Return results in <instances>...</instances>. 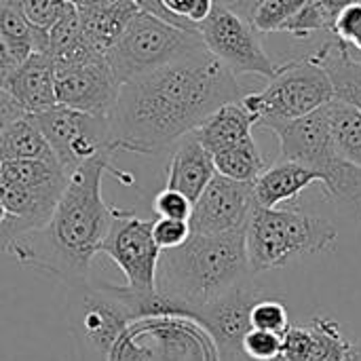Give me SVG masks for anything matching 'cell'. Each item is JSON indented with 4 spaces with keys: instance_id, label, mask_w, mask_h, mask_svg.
Segmentation results:
<instances>
[{
    "instance_id": "6da1fadb",
    "label": "cell",
    "mask_w": 361,
    "mask_h": 361,
    "mask_svg": "<svg viewBox=\"0 0 361 361\" xmlns=\"http://www.w3.org/2000/svg\"><path fill=\"white\" fill-rule=\"evenodd\" d=\"M243 97L237 76L207 49L121 82L108 114L114 150L161 154L220 106Z\"/></svg>"
},
{
    "instance_id": "7a4b0ae2",
    "label": "cell",
    "mask_w": 361,
    "mask_h": 361,
    "mask_svg": "<svg viewBox=\"0 0 361 361\" xmlns=\"http://www.w3.org/2000/svg\"><path fill=\"white\" fill-rule=\"evenodd\" d=\"M114 150H102L70 176L51 218L23 233L8 250L21 264L55 275L72 286L87 283L91 262L108 235L114 207L102 197V178L110 171L114 178L131 184V176L112 165Z\"/></svg>"
},
{
    "instance_id": "3957f363",
    "label": "cell",
    "mask_w": 361,
    "mask_h": 361,
    "mask_svg": "<svg viewBox=\"0 0 361 361\" xmlns=\"http://www.w3.org/2000/svg\"><path fill=\"white\" fill-rule=\"evenodd\" d=\"M252 277L245 254V231L190 235L173 250H161L157 294L169 313H192Z\"/></svg>"
},
{
    "instance_id": "277c9868",
    "label": "cell",
    "mask_w": 361,
    "mask_h": 361,
    "mask_svg": "<svg viewBox=\"0 0 361 361\" xmlns=\"http://www.w3.org/2000/svg\"><path fill=\"white\" fill-rule=\"evenodd\" d=\"M336 239V226L322 216L254 205L245 224L247 264L252 275L281 269L332 250Z\"/></svg>"
},
{
    "instance_id": "5b68a950",
    "label": "cell",
    "mask_w": 361,
    "mask_h": 361,
    "mask_svg": "<svg viewBox=\"0 0 361 361\" xmlns=\"http://www.w3.org/2000/svg\"><path fill=\"white\" fill-rule=\"evenodd\" d=\"M279 140L281 161H294L313 169L322 178V186L334 201L361 209V169L345 161L332 140L328 104L292 121H269Z\"/></svg>"
},
{
    "instance_id": "8992f818",
    "label": "cell",
    "mask_w": 361,
    "mask_h": 361,
    "mask_svg": "<svg viewBox=\"0 0 361 361\" xmlns=\"http://www.w3.org/2000/svg\"><path fill=\"white\" fill-rule=\"evenodd\" d=\"M205 49L199 30H186L140 11L110 47L106 59L118 82H125L133 76L192 57Z\"/></svg>"
},
{
    "instance_id": "52a82bcc",
    "label": "cell",
    "mask_w": 361,
    "mask_h": 361,
    "mask_svg": "<svg viewBox=\"0 0 361 361\" xmlns=\"http://www.w3.org/2000/svg\"><path fill=\"white\" fill-rule=\"evenodd\" d=\"M334 89L328 74L309 57L286 63L260 93L241 97L243 108L254 116L256 125L269 121H292L330 104Z\"/></svg>"
},
{
    "instance_id": "ba28073f",
    "label": "cell",
    "mask_w": 361,
    "mask_h": 361,
    "mask_svg": "<svg viewBox=\"0 0 361 361\" xmlns=\"http://www.w3.org/2000/svg\"><path fill=\"white\" fill-rule=\"evenodd\" d=\"M197 30L207 51L235 76L258 74L271 80L281 68L267 55L254 25L218 2L214 4L209 17L197 25Z\"/></svg>"
},
{
    "instance_id": "9c48e42d",
    "label": "cell",
    "mask_w": 361,
    "mask_h": 361,
    "mask_svg": "<svg viewBox=\"0 0 361 361\" xmlns=\"http://www.w3.org/2000/svg\"><path fill=\"white\" fill-rule=\"evenodd\" d=\"M152 222L142 220L133 212L116 209L108 235L99 247L125 275L127 290L140 296L157 294V264L161 247L152 239Z\"/></svg>"
},
{
    "instance_id": "30bf717a",
    "label": "cell",
    "mask_w": 361,
    "mask_h": 361,
    "mask_svg": "<svg viewBox=\"0 0 361 361\" xmlns=\"http://www.w3.org/2000/svg\"><path fill=\"white\" fill-rule=\"evenodd\" d=\"M34 116L59 167L68 176L97 152L114 150L108 116L85 114L63 104H55L49 110H42Z\"/></svg>"
},
{
    "instance_id": "8fae6325",
    "label": "cell",
    "mask_w": 361,
    "mask_h": 361,
    "mask_svg": "<svg viewBox=\"0 0 361 361\" xmlns=\"http://www.w3.org/2000/svg\"><path fill=\"white\" fill-rule=\"evenodd\" d=\"M74 288H78V294L70 309L72 332L80 338V343L106 355L135 315L114 294L112 286L102 283L99 288H91L80 283Z\"/></svg>"
},
{
    "instance_id": "7c38bea8",
    "label": "cell",
    "mask_w": 361,
    "mask_h": 361,
    "mask_svg": "<svg viewBox=\"0 0 361 361\" xmlns=\"http://www.w3.org/2000/svg\"><path fill=\"white\" fill-rule=\"evenodd\" d=\"M254 205V182H239L216 173L192 203L190 233L224 235L245 231Z\"/></svg>"
},
{
    "instance_id": "4fadbf2b",
    "label": "cell",
    "mask_w": 361,
    "mask_h": 361,
    "mask_svg": "<svg viewBox=\"0 0 361 361\" xmlns=\"http://www.w3.org/2000/svg\"><path fill=\"white\" fill-rule=\"evenodd\" d=\"M121 82L106 57L55 68L57 104L93 116H108L114 108Z\"/></svg>"
},
{
    "instance_id": "5bb4252c",
    "label": "cell",
    "mask_w": 361,
    "mask_h": 361,
    "mask_svg": "<svg viewBox=\"0 0 361 361\" xmlns=\"http://www.w3.org/2000/svg\"><path fill=\"white\" fill-rule=\"evenodd\" d=\"M262 298V292L252 283V279L243 281L222 298L192 311L190 315L197 317L216 338L222 353L228 357L243 355L241 341L250 326V311Z\"/></svg>"
},
{
    "instance_id": "9a60e30c",
    "label": "cell",
    "mask_w": 361,
    "mask_h": 361,
    "mask_svg": "<svg viewBox=\"0 0 361 361\" xmlns=\"http://www.w3.org/2000/svg\"><path fill=\"white\" fill-rule=\"evenodd\" d=\"M0 89L27 114H38L57 104L55 66L47 53H32L21 63L0 74Z\"/></svg>"
},
{
    "instance_id": "2e32d148",
    "label": "cell",
    "mask_w": 361,
    "mask_h": 361,
    "mask_svg": "<svg viewBox=\"0 0 361 361\" xmlns=\"http://www.w3.org/2000/svg\"><path fill=\"white\" fill-rule=\"evenodd\" d=\"M214 176H216V167L212 154L203 148L195 131L186 133L182 140L173 144V152L167 165L165 188L178 190L195 203Z\"/></svg>"
},
{
    "instance_id": "e0dca14e",
    "label": "cell",
    "mask_w": 361,
    "mask_h": 361,
    "mask_svg": "<svg viewBox=\"0 0 361 361\" xmlns=\"http://www.w3.org/2000/svg\"><path fill=\"white\" fill-rule=\"evenodd\" d=\"M309 59L328 74L334 99L361 110V51L332 36Z\"/></svg>"
},
{
    "instance_id": "ac0fdd59",
    "label": "cell",
    "mask_w": 361,
    "mask_h": 361,
    "mask_svg": "<svg viewBox=\"0 0 361 361\" xmlns=\"http://www.w3.org/2000/svg\"><path fill=\"white\" fill-rule=\"evenodd\" d=\"M76 11L87 42L97 53L106 55L142 8L137 0H116L99 6H76Z\"/></svg>"
},
{
    "instance_id": "d6986e66",
    "label": "cell",
    "mask_w": 361,
    "mask_h": 361,
    "mask_svg": "<svg viewBox=\"0 0 361 361\" xmlns=\"http://www.w3.org/2000/svg\"><path fill=\"white\" fill-rule=\"evenodd\" d=\"M322 184V178L294 161H277L264 169L254 182V201L260 207H277L283 201L296 199L307 186Z\"/></svg>"
},
{
    "instance_id": "ffe728a7",
    "label": "cell",
    "mask_w": 361,
    "mask_h": 361,
    "mask_svg": "<svg viewBox=\"0 0 361 361\" xmlns=\"http://www.w3.org/2000/svg\"><path fill=\"white\" fill-rule=\"evenodd\" d=\"M256 125L254 116L243 108L241 99L220 106L216 112H212L201 127L195 129V135L203 144V148L214 154L222 148L254 140L252 127Z\"/></svg>"
},
{
    "instance_id": "44dd1931",
    "label": "cell",
    "mask_w": 361,
    "mask_h": 361,
    "mask_svg": "<svg viewBox=\"0 0 361 361\" xmlns=\"http://www.w3.org/2000/svg\"><path fill=\"white\" fill-rule=\"evenodd\" d=\"M44 53L53 61L55 68H68L76 63H85L97 57H106L97 53L85 38L76 4H72L49 30H47V49Z\"/></svg>"
},
{
    "instance_id": "7402d4cb",
    "label": "cell",
    "mask_w": 361,
    "mask_h": 361,
    "mask_svg": "<svg viewBox=\"0 0 361 361\" xmlns=\"http://www.w3.org/2000/svg\"><path fill=\"white\" fill-rule=\"evenodd\" d=\"M0 159H34L57 163L36 116L27 112L8 123L0 133Z\"/></svg>"
},
{
    "instance_id": "603a6c76",
    "label": "cell",
    "mask_w": 361,
    "mask_h": 361,
    "mask_svg": "<svg viewBox=\"0 0 361 361\" xmlns=\"http://www.w3.org/2000/svg\"><path fill=\"white\" fill-rule=\"evenodd\" d=\"M0 30L21 59L47 49V30L34 25L17 0H0Z\"/></svg>"
},
{
    "instance_id": "cb8c5ba5",
    "label": "cell",
    "mask_w": 361,
    "mask_h": 361,
    "mask_svg": "<svg viewBox=\"0 0 361 361\" xmlns=\"http://www.w3.org/2000/svg\"><path fill=\"white\" fill-rule=\"evenodd\" d=\"M330 131L338 154L361 169V110L351 104L332 99L328 104Z\"/></svg>"
},
{
    "instance_id": "d4e9b609",
    "label": "cell",
    "mask_w": 361,
    "mask_h": 361,
    "mask_svg": "<svg viewBox=\"0 0 361 361\" xmlns=\"http://www.w3.org/2000/svg\"><path fill=\"white\" fill-rule=\"evenodd\" d=\"M212 161L216 173L239 182H256V178L267 169L264 159L254 140L222 148L212 154Z\"/></svg>"
},
{
    "instance_id": "484cf974",
    "label": "cell",
    "mask_w": 361,
    "mask_h": 361,
    "mask_svg": "<svg viewBox=\"0 0 361 361\" xmlns=\"http://www.w3.org/2000/svg\"><path fill=\"white\" fill-rule=\"evenodd\" d=\"M309 330L313 334V345H315V357L313 361H343L351 343L345 341L341 326L334 319L328 317H313L309 324Z\"/></svg>"
},
{
    "instance_id": "4316f807",
    "label": "cell",
    "mask_w": 361,
    "mask_h": 361,
    "mask_svg": "<svg viewBox=\"0 0 361 361\" xmlns=\"http://www.w3.org/2000/svg\"><path fill=\"white\" fill-rule=\"evenodd\" d=\"M309 0H262L252 17L250 23L254 25L256 32L271 34V32H281L283 25L307 4Z\"/></svg>"
},
{
    "instance_id": "83f0119b",
    "label": "cell",
    "mask_w": 361,
    "mask_h": 361,
    "mask_svg": "<svg viewBox=\"0 0 361 361\" xmlns=\"http://www.w3.org/2000/svg\"><path fill=\"white\" fill-rule=\"evenodd\" d=\"M332 30V21L330 17L324 13V8L319 6L317 0H309L286 25L281 32L294 36V38H309L315 32H330Z\"/></svg>"
},
{
    "instance_id": "f1b7e54d",
    "label": "cell",
    "mask_w": 361,
    "mask_h": 361,
    "mask_svg": "<svg viewBox=\"0 0 361 361\" xmlns=\"http://www.w3.org/2000/svg\"><path fill=\"white\" fill-rule=\"evenodd\" d=\"M250 326L256 330H267L275 334H283L290 328L288 309L279 300L260 298L250 311Z\"/></svg>"
},
{
    "instance_id": "f546056e",
    "label": "cell",
    "mask_w": 361,
    "mask_h": 361,
    "mask_svg": "<svg viewBox=\"0 0 361 361\" xmlns=\"http://www.w3.org/2000/svg\"><path fill=\"white\" fill-rule=\"evenodd\" d=\"M241 353L252 361H275L281 355V334L250 328L241 341Z\"/></svg>"
},
{
    "instance_id": "4dcf8cb0",
    "label": "cell",
    "mask_w": 361,
    "mask_h": 361,
    "mask_svg": "<svg viewBox=\"0 0 361 361\" xmlns=\"http://www.w3.org/2000/svg\"><path fill=\"white\" fill-rule=\"evenodd\" d=\"M315 345L309 326H290L281 334V355L283 361H313Z\"/></svg>"
},
{
    "instance_id": "1f68e13d",
    "label": "cell",
    "mask_w": 361,
    "mask_h": 361,
    "mask_svg": "<svg viewBox=\"0 0 361 361\" xmlns=\"http://www.w3.org/2000/svg\"><path fill=\"white\" fill-rule=\"evenodd\" d=\"M165 11L188 30H197L205 21L216 4V0H161Z\"/></svg>"
},
{
    "instance_id": "d6a6232c",
    "label": "cell",
    "mask_w": 361,
    "mask_h": 361,
    "mask_svg": "<svg viewBox=\"0 0 361 361\" xmlns=\"http://www.w3.org/2000/svg\"><path fill=\"white\" fill-rule=\"evenodd\" d=\"M17 2L25 13V17L42 30H49L72 6L70 0H17Z\"/></svg>"
},
{
    "instance_id": "836d02e7",
    "label": "cell",
    "mask_w": 361,
    "mask_h": 361,
    "mask_svg": "<svg viewBox=\"0 0 361 361\" xmlns=\"http://www.w3.org/2000/svg\"><path fill=\"white\" fill-rule=\"evenodd\" d=\"M332 36L341 38L349 47L361 51V2H355L341 11L332 23Z\"/></svg>"
},
{
    "instance_id": "e575fe53",
    "label": "cell",
    "mask_w": 361,
    "mask_h": 361,
    "mask_svg": "<svg viewBox=\"0 0 361 361\" xmlns=\"http://www.w3.org/2000/svg\"><path fill=\"white\" fill-rule=\"evenodd\" d=\"M190 226L186 220L157 218L152 222V239L161 250H173L190 237Z\"/></svg>"
},
{
    "instance_id": "d590c367",
    "label": "cell",
    "mask_w": 361,
    "mask_h": 361,
    "mask_svg": "<svg viewBox=\"0 0 361 361\" xmlns=\"http://www.w3.org/2000/svg\"><path fill=\"white\" fill-rule=\"evenodd\" d=\"M154 212L159 218H171V220H186L188 222V218L192 214V201L178 190L163 188L154 197Z\"/></svg>"
},
{
    "instance_id": "8d00e7d4",
    "label": "cell",
    "mask_w": 361,
    "mask_h": 361,
    "mask_svg": "<svg viewBox=\"0 0 361 361\" xmlns=\"http://www.w3.org/2000/svg\"><path fill=\"white\" fill-rule=\"evenodd\" d=\"M34 226L13 214H8L2 205H0V252H6L11 250V245L27 231H32Z\"/></svg>"
},
{
    "instance_id": "74e56055",
    "label": "cell",
    "mask_w": 361,
    "mask_h": 361,
    "mask_svg": "<svg viewBox=\"0 0 361 361\" xmlns=\"http://www.w3.org/2000/svg\"><path fill=\"white\" fill-rule=\"evenodd\" d=\"M21 114H25V112L11 99L8 93H4V91L0 89V133L6 129L8 123H13V121H15L17 116H21Z\"/></svg>"
},
{
    "instance_id": "f35d334b",
    "label": "cell",
    "mask_w": 361,
    "mask_h": 361,
    "mask_svg": "<svg viewBox=\"0 0 361 361\" xmlns=\"http://www.w3.org/2000/svg\"><path fill=\"white\" fill-rule=\"evenodd\" d=\"M23 59L17 55V51L13 49V44L8 42V38L2 34L0 30V74L2 72H8L11 68H15L17 63H21Z\"/></svg>"
},
{
    "instance_id": "ab89813d",
    "label": "cell",
    "mask_w": 361,
    "mask_h": 361,
    "mask_svg": "<svg viewBox=\"0 0 361 361\" xmlns=\"http://www.w3.org/2000/svg\"><path fill=\"white\" fill-rule=\"evenodd\" d=\"M216 2L222 4V6H226V8H231V11H235L237 15H241L243 19L250 21L254 8H256L262 0H216Z\"/></svg>"
},
{
    "instance_id": "60d3db41",
    "label": "cell",
    "mask_w": 361,
    "mask_h": 361,
    "mask_svg": "<svg viewBox=\"0 0 361 361\" xmlns=\"http://www.w3.org/2000/svg\"><path fill=\"white\" fill-rule=\"evenodd\" d=\"M137 4H140L142 11H146V13H150V15H154V17H159V19H163V21H169V23H173V25L184 27L180 21H176V19L165 11V6L161 4V0H137ZM186 30H188V27H186Z\"/></svg>"
},
{
    "instance_id": "b9f144b4",
    "label": "cell",
    "mask_w": 361,
    "mask_h": 361,
    "mask_svg": "<svg viewBox=\"0 0 361 361\" xmlns=\"http://www.w3.org/2000/svg\"><path fill=\"white\" fill-rule=\"evenodd\" d=\"M319 2V6L324 8V13L330 17V21L334 23V19H336V15L341 13V11H345L347 6H351V4H355V2H361V0H317ZM332 32V30H330Z\"/></svg>"
},
{
    "instance_id": "7bdbcfd3",
    "label": "cell",
    "mask_w": 361,
    "mask_h": 361,
    "mask_svg": "<svg viewBox=\"0 0 361 361\" xmlns=\"http://www.w3.org/2000/svg\"><path fill=\"white\" fill-rule=\"evenodd\" d=\"M343 361H361V345L360 343H353V345L349 347V351H347V355H345V360Z\"/></svg>"
},
{
    "instance_id": "ee69618b",
    "label": "cell",
    "mask_w": 361,
    "mask_h": 361,
    "mask_svg": "<svg viewBox=\"0 0 361 361\" xmlns=\"http://www.w3.org/2000/svg\"><path fill=\"white\" fill-rule=\"evenodd\" d=\"M110 2H116V0H74L72 4H76V6H99V4H110Z\"/></svg>"
},
{
    "instance_id": "f6af8a7d",
    "label": "cell",
    "mask_w": 361,
    "mask_h": 361,
    "mask_svg": "<svg viewBox=\"0 0 361 361\" xmlns=\"http://www.w3.org/2000/svg\"><path fill=\"white\" fill-rule=\"evenodd\" d=\"M275 361H283V360H275Z\"/></svg>"
},
{
    "instance_id": "bcb514c9",
    "label": "cell",
    "mask_w": 361,
    "mask_h": 361,
    "mask_svg": "<svg viewBox=\"0 0 361 361\" xmlns=\"http://www.w3.org/2000/svg\"><path fill=\"white\" fill-rule=\"evenodd\" d=\"M70 2H74V0H70Z\"/></svg>"
}]
</instances>
